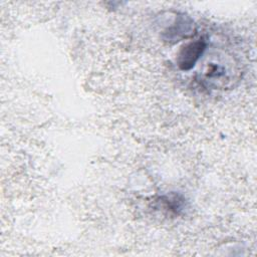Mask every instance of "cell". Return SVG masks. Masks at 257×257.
Returning <instances> with one entry per match:
<instances>
[{
  "label": "cell",
  "instance_id": "obj_1",
  "mask_svg": "<svg viewBox=\"0 0 257 257\" xmlns=\"http://www.w3.org/2000/svg\"><path fill=\"white\" fill-rule=\"evenodd\" d=\"M205 42L201 39L190 42L183 46L178 54L177 62L181 69H191L205 50Z\"/></svg>",
  "mask_w": 257,
  "mask_h": 257
}]
</instances>
